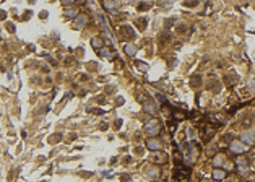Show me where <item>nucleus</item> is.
<instances>
[{
  "instance_id": "obj_14",
  "label": "nucleus",
  "mask_w": 255,
  "mask_h": 182,
  "mask_svg": "<svg viewBox=\"0 0 255 182\" xmlns=\"http://www.w3.org/2000/svg\"><path fill=\"white\" fill-rule=\"evenodd\" d=\"M213 163H214V166H221L223 163H224V156H223V155H218V156L214 158V161H213Z\"/></svg>"
},
{
  "instance_id": "obj_1",
  "label": "nucleus",
  "mask_w": 255,
  "mask_h": 182,
  "mask_svg": "<svg viewBox=\"0 0 255 182\" xmlns=\"http://www.w3.org/2000/svg\"><path fill=\"white\" fill-rule=\"evenodd\" d=\"M145 132L148 133V135H151V137H156L158 133L161 132V124H159L158 120H155V119H151V120L146 122V125H145Z\"/></svg>"
},
{
  "instance_id": "obj_11",
  "label": "nucleus",
  "mask_w": 255,
  "mask_h": 182,
  "mask_svg": "<svg viewBox=\"0 0 255 182\" xmlns=\"http://www.w3.org/2000/svg\"><path fill=\"white\" fill-rule=\"evenodd\" d=\"M91 46L94 47V49H101V47H102V39H99V37H93Z\"/></svg>"
},
{
  "instance_id": "obj_17",
  "label": "nucleus",
  "mask_w": 255,
  "mask_h": 182,
  "mask_svg": "<svg viewBox=\"0 0 255 182\" xmlns=\"http://www.w3.org/2000/svg\"><path fill=\"white\" fill-rule=\"evenodd\" d=\"M249 85H250V86H253V88H255V78H252V80L249 81Z\"/></svg>"
},
{
  "instance_id": "obj_9",
  "label": "nucleus",
  "mask_w": 255,
  "mask_h": 182,
  "mask_svg": "<svg viewBox=\"0 0 255 182\" xmlns=\"http://www.w3.org/2000/svg\"><path fill=\"white\" fill-rule=\"evenodd\" d=\"M99 55L106 57V59H114V54H112V51L109 49V47H101V49H99Z\"/></svg>"
},
{
  "instance_id": "obj_15",
  "label": "nucleus",
  "mask_w": 255,
  "mask_h": 182,
  "mask_svg": "<svg viewBox=\"0 0 255 182\" xmlns=\"http://www.w3.org/2000/svg\"><path fill=\"white\" fill-rule=\"evenodd\" d=\"M148 174H149L151 177H158V176H159V169H156V168H149Z\"/></svg>"
},
{
  "instance_id": "obj_2",
  "label": "nucleus",
  "mask_w": 255,
  "mask_h": 182,
  "mask_svg": "<svg viewBox=\"0 0 255 182\" xmlns=\"http://www.w3.org/2000/svg\"><path fill=\"white\" fill-rule=\"evenodd\" d=\"M242 143H245V145H253L255 143V132L253 130H245L242 133Z\"/></svg>"
},
{
  "instance_id": "obj_8",
  "label": "nucleus",
  "mask_w": 255,
  "mask_h": 182,
  "mask_svg": "<svg viewBox=\"0 0 255 182\" xmlns=\"http://www.w3.org/2000/svg\"><path fill=\"white\" fill-rule=\"evenodd\" d=\"M86 23H88V18L84 16V15H78L77 18H75V26H77V28L86 26Z\"/></svg>"
},
{
  "instance_id": "obj_3",
  "label": "nucleus",
  "mask_w": 255,
  "mask_h": 182,
  "mask_svg": "<svg viewBox=\"0 0 255 182\" xmlns=\"http://www.w3.org/2000/svg\"><path fill=\"white\" fill-rule=\"evenodd\" d=\"M231 151L236 153V155H241V153L245 151V145L242 141H232L231 143Z\"/></svg>"
},
{
  "instance_id": "obj_6",
  "label": "nucleus",
  "mask_w": 255,
  "mask_h": 182,
  "mask_svg": "<svg viewBox=\"0 0 255 182\" xmlns=\"http://www.w3.org/2000/svg\"><path fill=\"white\" fill-rule=\"evenodd\" d=\"M143 109H145L148 114H155V112L158 111V106H156V102H153V101H148V102H145V104H143Z\"/></svg>"
},
{
  "instance_id": "obj_7",
  "label": "nucleus",
  "mask_w": 255,
  "mask_h": 182,
  "mask_svg": "<svg viewBox=\"0 0 255 182\" xmlns=\"http://www.w3.org/2000/svg\"><path fill=\"white\" fill-rule=\"evenodd\" d=\"M236 163H237V169H239V172H241V174H245V172H247V169H249V166H247V161H245V159H242V158H239Z\"/></svg>"
},
{
  "instance_id": "obj_13",
  "label": "nucleus",
  "mask_w": 255,
  "mask_h": 182,
  "mask_svg": "<svg viewBox=\"0 0 255 182\" xmlns=\"http://www.w3.org/2000/svg\"><path fill=\"white\" fill-rule=\"evenodd\" d=\"M137 49H135V46H132V44H127L125 46V54L127 55H135Z\"/></svg>"
},
{
  "instance_id": "obj_4",
  "label": "nucleus",
  "mask_w": 255,
  "mask_h": 182,
  "mask_svg": "<svg viewBox=\"0 0 255 182\" xmlns=\"http://www.w3.org/2000/svg\"><path fill=\"white\" fill-rule=\"evenodd\" d=\"M146 148L151 150V151H159L161 150V143H159L158 140H155V138H149L146 141Z\"/></svg>"
},
{
  "instance_id": "obj_12",
  "label": "nucleus",
  "mask_w": 255,
  "mask_h": 182,
  "mask_svg": "<svg viewBox=\"0 0 255 182\" xmlns=\"http://www.w3.org/2000/svg\"><path fill=\"white\" fill-rule=\"evenodd\" d=\"M213 177H214V179H224V177H226V172L221 171V169H214V171H213Z\"/></svg>"
},
{
  "instance_id": "obj_19",
  "label": "nucleus",
  "mask_w": 255,
  "mask_h": 182,
  "mask_svg": "<svg viewBox=\"0 0 255 182\" xmlns=\"http://www.w3.org/2000/svg\"><path fill=\"white\" fill-rule=\"evenodd\" d=\"M75 2H78V3H84V0H75Z\"/></svg>"
},
{
  "instance_id": "obj_5",
  "label": "nucleus",
  "mask_w": 255,
  "mask_h": 182,
  "mask_svg": "<svg viewBox=\"0 0 255 182\" xmlns=\"http://www.w3.org/2000/svg\"><path fill=\"white\" fill-rule=\"evenodd\" d=\"M63 13H65V16H67V18H77V16L80 15V12H78L75 7H65Z\"/></svg>"
},
{
  "instance_id": "obj_16",
  "label": "nucleus",
  "mask_w": 255,
  "mask_h": 182,
  "mask_svg": "<svg viewBox=\"0 0 255 182\" xmlns=\"http://www.w3.org/2000/svg\"><path fill=\"white\" fill-rule=\"evenodd\" d=\"M138 69H140V70H143V72H146V70H148V67H146V63H143V62H138Z\"/></svg>"
},
{
  "instance_id": "obj_10",
  "label": "nucleus",
  "mask_w": 255,
  "mask_h": 182,
  "mask_svg": "<svg viewBox=\"0 0 255 182\" xmlns=\"http://www.w3.org/2000/svg\"><path fill=\"white\" fill-rule=\"evenodd\" d=\"M116 7H117L116 0H104V8H107V10H116Z\"/></svg>"
},
{
  "instance_id": "obj_20",
  "label": "nucleus",
  "mask_w": 255,
  "mask_h": 182,
  "mask_svg": "<svg viewBox=\"0 0 255 182\" xmlns=\"http://www.w3.org/2000/svg\"><path fill=\"white\" fill-rule=\"evenodd\" d=\"M182 182H185V180H182Z\"/></svg>"
},
{
  "instance_id": "obj_18",
  "label": "nucleus",
  "mask_w": 255,
  "mask_h": 182,
  "mask_svg": "<svg viewBox=\"0 0 255 182\" xmlns=\"http://www.w3.org/2000/svg\"><path fill=\"white\" fill-rule=\"evenodd\" d=\"M60 2H62L63 5H68V3H70V0H60Z\"/></svg>"
}]
</instances>
